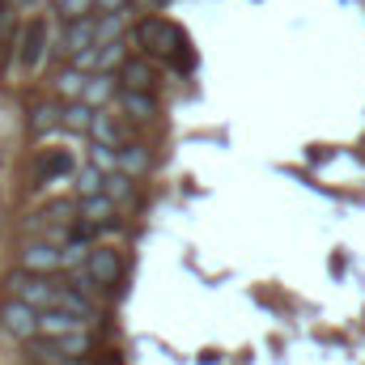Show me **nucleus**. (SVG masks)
Masks as SVG:
<instances>
[{"label": "nucleus", "mask_w": 365, "mask_h": 365, "mask_svg": "<svg viewBox=\"0 0 365 365\" xmlns=\"http://www.w3.org/2000/svg\"><path fill=\"white\" fill-rule=\"evenodd\" d=\"M132 43H136L145 56H175V60H179V68L191 64V56L182 51V47H187L182 30H175L166 17H140V21H136V30H132Z\"/></svg>", "instance_id": "1"}, {"label": "nucleus", "mask_w": 365, "mask_h": 365, "mask_svg": "<svg viewBox=\"0 0 365 365\" xmlns=\"http://www.w3.org/2000/svg\"><path fill=\"white\" fill-rule=\"evenodd\" d=\"M4 289L13 293V297H26L30 306H60V293H64V284L60 280H51V272H30V268H21V272H9L4 276Z\"/></svg>", "instance_id": "2"}, {"label": "nucleus", "mask_w": 365, "mask_h": 365, "mask_svg": "<svg viewBox=\"0 0 365 365\" xmlns=\"http://www.w3.org/2000/svg\"><path fill=\"white\" fill-rule=\"evenodd\" d=\"M0 331H9L13 340L38 336V306H30L26 297H9L0 306Z\"/></svg>", "instance_id": "3"}, {"label": "nucleus", "mask_w": 365, "mask_h": 365, "mask_svg": "<svg viewBox=\"0 0 365 365\" xmlns=\"http://www.w3.org/2000/svg\"><path fill=\"white\" fill-rule=\"evenodd\" d=\"M86 276H90V284H98V289H115V284L123 280V259H119V251H115V247H90V255H86Z\"/></svg>", "instance_id": "4"}, {"label": "nucleus", "mask_w": 365, "mask_h": 365, "mask_svg": "<svg viewBox=\"0 0 365 365\" xmlns=\"http://www.w3.org/2000/svg\"><path fill=\"white\" fill-rule=\"evenodd\" d=\"M47 21L43 17H34V21H26V30H21V43H17V64L26 68V73H38L43 68V60H47Z\"/></svg>", "instance_id": "5"}, {"label": "nucleus", "mask_w": 365, "mask_h": 365, "mask_svg": "<svg viewBox=\"0 0 365 365\" xmlns=\"http://www.w3.org/2000/svg\"><path fill=\"white\" fill-rule=\"evenodd\" d=\"M90 319H81V314H73V310H64V306H43L38 310V336H47V340H56V336H68V331H81Z\"/></svg>", "instance_id": "6"}, {"label": "nucleus", "mask_w": 365, "mask_h": 365, "mask_svg": "<svg viewBox=\"0 0 365 365\" xmlns=\"http://www.w3.org/2000/svg\"><path fill=\"white\" fill-rule=\"evenodd\" d=\"M90 43H98V13L64 21V34H60V47H64V56H77V51H86Z\"/></svg>", "instance_id": "7"}, {"label": "nucleus", "mask_w": 365, "mask_h": 365, "mask_svg": "<svg viewBox=\"0 0 365 365\" xmlns=\"http://www.w3.org/2000/svg\"><path fill=\"white\" fill-rule=\"evenodd\" d=\"M73 170H77L73 153H68V149H51V153H43V158L34 162V187H47V182L64 179V175H73Z\"/></svg>", "instance_id": "8"}, {"label": "nucleus", "mask_w": 365, "mask_h": 365, "mask_svg": "<svg viewBox=\"0 0 365 365\" xmlns=\"http://www.w3.org/2000/svg\"><path fill=\"white\" fill-rule=\"evenodd\" d=\"M153 81H158V73L145 56H123V64H119V86L123 90H153Z\"/></svg>", "instance_id": "9"}, {"label": "nucleus", "mask_w": 365, "mask_h": 365, "mask_svg": "<svg viewBox=\"0 0 365 365\" xmlns=\"http://www.w3.org/2000/svg\"><path fill=\"white\" fill-rule=\"evenodd\" d=\"M21 268H30V272H56V268H64V251L56 242H30L21 251Z\"/></svg>", "instance_id": "10"}, {"label": "nucleus", "mask_w": 365, "mask_h": 365, "mask_svg": "<svg viewBox=\"0 0 365 365\" xmlns=\"http://www.w3.org/2000/svg\"><path fill=\"white\" fill-rule=\"evenodd\" d=\"M115 200L106 195V191H93V195H81V204H77V212L86 217V225H106L110 217H115Z\"/></svg>", "instance_id": "11"}, {"label": "nucleus", "mask_w": 365, "mask_h": 365, "mask_svg": "<svg viewBox=\"0 0 365 365\" xmlns=\"http://www.w3.org/2000/svg\"><path fill=\"white\" fill-rule=\"evenodd\" d=\"M43 340H47V336H43ZM47 349H51V353H60V357H68V361H81V357L93 349V340L86 336V327H81V331H68V336L47 340Z\"/></svg>", "instance_id": "12"}, {"label": "nucleus", "mask_w": 365, "mask_h": 365, "mask_svg": "<svg viewBox=\"0 0 365 365\" xmlns=\"http://www.w3.org/2000/svg\"><path fill=\"white\" fill-rule=\"evenodd\" d=\"M119 106H123V115H132V119H153V115H158L153 90H119Z\"/></svg>", "instance_id": "13"}, {"label": "nucleus", "mask_w": 365, "mask_h": 365, "mask_svg": "<svg viewBox=\"0 0 365 365\" xmlns=\"http://www.w3.org/2000/svg\"><path fill=\"white\" fill-rule=\"evenodd\" d=\"M115 93H119V77H110V73H90V81H86V90H81V102L102 106V102H110Z\"/></svg>", "instance_id": "14"}, {"label": "nucleus", "mask_w": 365, "mask_h": 365, "mask_svg": "<svg viewBox=\"0 0 365 365\" xmlns=\"http://www.w3.org/2000/svg\"><path fill=\"white\" fill-rule=\"evenodd\" d=\"M115 153H119V166H115V170H123V175H132V179H136V175H145V170H149V162H153L145 145H119Z\"/></svg>", "instance_id": "15"}, {"label": "nucleus", "mask_w": 365, "mask_h": 365, "mask_svg": "<svg viewBox=\"0 0 365 365\" xmlns=\"http://www.w3.org/2000/svg\"><path fill=\"white\" fill-rule=\"evenodd\" d=\"M90 136L98 140V145H110V149H119V145H123V132H119V123H115L110 115H102V106L93 110V119H90Z\"/></svg>", "instance_id": "16"}, {"label": "nucleus", "mask_w": 365, "mask_h": 365, "mask_svg": "<svg viewBox=\"0 0 365 365\" xmlns=\"http://www.w3.org/2000/svg\"><path fill=\"white\" fill-rule=\"evenodd\" d=\"M132 21V9H110V13H98V43H115L123 34V26Z\"/></svg>", "instance_id": "17"}, {"label": "nucleus", "mask_w": 365, "mask_h": 365, "mask_svg": "<svg viewBox=\"0 0 365 365\" xmlns=\"http://www.w3.org/2000/svg\"><path fill=\"white\" fill-rule=\"evenodd\" d=\"M56 128H64V106H34L30 132H34V136H47V132H56Z\"/></svg>", "instance_id": "18"}, {"label": "nucleus", "mask_w": 365, "mask_h": 365, "mask_svg": "<svg viewBox=\"0 0 365 365\" xmlns=\"http://www.w3.org/2000/svg\"><path fill=\"white\" fill-rule=\"evenodd\" d=\"M115 204H132L136 200V187H132V175H123V170H110L106 175V187H102Z\"/></svg>", "instance_id": "19"}, {"label": "nucleus", "mask_w": 365, "mask_h": 365, "mask_svg": "<svg viewBox=\"0 0 365 365\" xmlns=\"http://www.w3.org/2000/svg\"><path fill=\"white\" fill-rule=\"evenodd\" d=\"M93 110L98 106H90V102H73V106H64V128L68 132H90V119H93Z\"/></svg>", "instance_id": "20"}, {"label": "nucleus", "mask_w": 365, "mask_h": 365, "mask_svg": "<svg viewBox=\"0 0 365 365\" xmlns=\"http://www.w3.org/2000/svg\"><path fill=\"white\" fill-rule=\"evenodd\" d=\"M86 81H90V73H81L77 64H68L60 77H56V90L64 93V98H81V90H86Z\"/></svg>", "instance_id": "21"}, {"label": "nucleus", "mask_w": 365, "mask_h": 365, "mask_svg": "<svg viewBox=\"0 0 365 365\" xmlns=\"http://www.w3.org/2000/svg\"><path fill=\"white\" fill-rule=\"evenodd\" d=\"M77 195H93V191H102L106 187V170L93 162V166H86V170H77Z\"/></svg>", "instance_id": "22"}, {"label": "nucleus", "mask_w": 365, "mask_h": 365, "mask_svg": "<svg viewBox=\"0 0 365 365\" xmlns=\"http://www.w3.org/2000/svg\"><path fill=\"white\" fill-rule=\"evenodd\" d=\"M123 47H128L123 38H115V43H102V60H98V73H110V68H119V64H123V56H128Z\"/></svg>", "instance_id": "23"}, {"label": "nucleus", "mask_w": 365, "mask_h": 365, "mask_svg": "<svg viewBox=\"0 0 365 365\" xmlns=\"http://www.w3.org/2000/svg\"><path fill=\"white\" fill-rule=\"evenodd\" d=\"M60 4V17L64 21H73V17H90L93 9H98V0H56Z\"/></svg>", "instance_id": "24"}, {"label": "nucleus", "mask_w": 365, "mask_h": 365, "mask_svg": "<svg viewBox=\"0 0 365 365\" xmlns=\"http://www.w3.org/2000/svg\"><path fill=\"white\" fill-rule=\"evenodd\" d=\"M98 60H102V43H90L86 51H77V56H73V64H77L81 73H98Z\"/></svg>", "instance_id": "25"}, {"label": "nucleus", "mask_w": 365, "mask_h": 365, "mask_svg": "<svg viewBox=\"0 0 365 365\" xmlns=\"http://www.w3.org/2000/svg\"><path fill=\"white\" fill-rule=\"evenodd\" d=\"M93 162H98L102 170H115V166H119V153H115L110 145H98V140H93Z\"/></svg>", "instance_id": "26"}, {"label": "nucleus", "mask_w": 365, "mask_h": 365, "mask_svg": "<svg viewBox=\"0 0 365 365\" xmlns=\"http://www.w3.org/2000/svg\"><path fill=\"white\" fill-rule=\"evenodd\" d=\"M64 251V268H73V264H81L86 255H90V247L86 242H73V247H60Z\"/></svg>", "instance_id": "27"}, {"label": "nucleus", "mask_w": 365, "mask_h": 365, "mask_svg": "<svg viewBox=\"0 0 365 365\" xmlns=\"http://www.w3.org/2000/svg\"><path fill=\"white\" fill-rule=\"evenodd\" d=\"M132 0H98V9L93 13H110V9H128Z\"/></svg>", "instance_id": "28"}]
</instances>
